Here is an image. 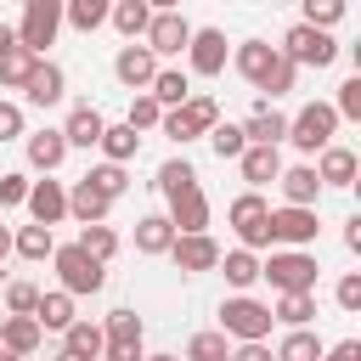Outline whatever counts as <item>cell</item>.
<instances>
[{
    "label": "cell",
    "instance_id": "54",
    "mask_svg": "<svg viewBox=\"0 0 361 361\" xmlns=\"http://www.w3.org/2000/svg\"><path fill=\"white\" fill-rule=\"evenodd\" d=\"M11 259V226H0V265Z\"/></svg>",
    "mask_w": 361,
    "mask_h": 361
},
{
    "label": "cell",
    "instance_id": "42",
    "mask_svg": "<svg viewBox=\"0 0 361 361\" xmlns=\"http://www.w3.org/2000/svg\"><path fill=\"white\" fill-rule=\"evenodd\" d=\"M135 130H158V118H164V102L152 96V90H130V113H124Z\"/></svg>",
    "mask_w": 361,
    "mask_h": 361
},
{
    "label": "cell",
    "instance_id": "10",
    "mask_svg": "<svg viewBox=\"0 0 361 361\" xmlns=\"http://www.w3.org/2000/svg\"><path fill=\"white\" fill-rule=\"evenodd\" d=\"M265 197H259V186H248L243 197H231V209H226V220H231V231H237V243L243 248H271V231H265Z\"/></svg>",
    "mask_w": 361,
    "mask_h": 361
},
{
    "label": "cell",
    "instance_id": "37",
    "mask_svg": "<svg viewBox=\"0 0 361 361\" xmlns=\"http://www.w3.org/2000/svg\"><path fill=\"white\" fill-rule=\"evenodd\" d=\"M51 248H56V237H51V226H17L11 231V254H23V259H51Z\"/></svg>",
    "mask_w": 361,
    "mask_h": 361
},
{
    "label": "cell",
    "instance_id": "13",
    "mask_svg": "<svg viewBox=\"0 0 361 361\" xmlns=\"http://www.w3.org/2000/svg\"><path fill=\"white\" fill-rule=\"evenodd\" d=\"M147 45H152V56L164 62V56H180L186 51V39H192V23L180 17V6H169V11H152V23H147V34H141Z\"/></svg>",
    "mask_w": 361,
    "mask_h": 361
},
{
    "label": "cell",
    "instance_id": "45",
    "mask_svg": "<svg viewBox=\"0 0 361 361\" xmlns=\"http://www.w3.org/2000/svg\"><path fill=\"white\" fill-rule=\"evenodd\" d=\"M333 299H338V310H344V316H355V310H361V271H344V276H338V288H333Z\"/></svg>",
    "mask_w": 361,
    "mask_h": 361
},
{
    "label": "cell",
    "instance_id": "36",
    "mask_svg": "<svg viewBox=\"0 0 361 361\" xmlns=\"http://www.w3.org/2000/svg\"><path fill=\"white\" fill-rule=\"evenodd\" d=\"M147 90H152L164 107H175V102H186V96H192V73H186V68H158V73L147 79Z\"/></svg>",
    "mask_w": 361,
    "mask_h": 361
},
{
    "label": "cell",
    "instance_id": "47",
    "mask_svg": "<svg viewBox=\"0 0 361 361\" xmlns=\"http://www.w3.org/2000/svg\"><path fill=\"white\" fill-rule=\"evenodd\" d=\"M333 113H338V118H361V73L338 85V102H333Z\"/></svg>",
    "mask_w": 361,
    "mask_h": 361
},
{
    "label": "cell",
    "instance_id": "23",
    "mask_svg": "<svg viewBox=\"0 0 361 361\" xmlns=\"http://www.w3.org/2000/svg\"><path fill=\"white\" fill-rule=\"evenodd\" d=\"M102 124H107V118H102V107L79 102V107H68V118H62V135H68V147H85V152H90V147L102 141Z\"/></svg>",
    "mask_w": 361,
    "mask_h": 361
},
{
    "label": "cell",
    "instance_id": "51",
    "mask_svg": "<svg viewBox=\"0 0 361 361\" xmlns=\"http://www.w3.org/2000/svg\"><path fill=\"white\" fill-rule=\"evenodd\" d=\"M322 355H333V361H355V355H361V338H338V344L322 350Z\"/></svg>",
    "mask_w": 361,
    "mask_h": 361
},
{
    "label": "cell",
    "instance_id": "25",
    "mask_svg": "<svg viewBox=\"0 0 361 361\" xmlns=\"http://www.w3.org/2000/svg\"><path fill=\"white\" fill-rule=\"evenodd\" d=\"M271 316H276L282 327H305V322H316V288H282L276 305H271Z\"/></svg>",
    "mask_w": 361,
    "mask_h": 361
},
{
    "label": "cell",
    "instance_id": "26",
    "mask_svg": "<svg viewBox=\"0 0 361 361\" xmlns=\"http://www.w3.org/2000/svg\"><path fill=\"white\" fill-rule=\"evenodd\" d=\"M243 135H248V141H271V147H282V135H288V113H276L271 102H254V113L243 118Z\"/></svg>",
    "mask_w": 361,
    "mask_h": 361
},
{
    "label": "cell",
    "instance_id": "18",
    "mask_svg": "<svg viewBox=\"0 0 361 361\" xmlns=\"http://www.w3.org/2000/svg\"><path fill=\"white\" fill-rule=\"evenodd\" d=\"M113 73H118V85H124V90H147V79L158 73V56H152V45H147V39H141V45L130 39V45L113 56Z\"/></svg>",
    "mask_w": 361,
    "mask_h": 361
},
{
    "label": "cell",
    "instance_id": "27",
    "mask_svg": "<svg viewBox=\"0 0 361 361\" xmlns=\"http://www.w3.org/2000/svg\"><path fill=\"white\" fill-rule=\"evenodd\" d=\"M107 209H113V197L102 192V186H90L85 175L73 180V192H68V214L85 226V220H107Z\"/></svg>",
    "mask_w": 361,
    "mask_h": 361
},
{
    "label": "cell",
    "instance_id": "21",
    "mask_svg": "<svg viewBox=\"0 0 361 361\" xmlns=\"http://www.w3.org/2000/svg\"><path fill=\"white\" fill-rule=\"evenodd\" d=\"M276 186H282V203H322V175L316 164H293V169H276Z\"/></svg>",
    "mask_w": 361,
    "mask_h": 361
},
{
    "label": "cell",
    "instance_id": "30",
    "mask_svg": "<svg viewBox=\"0 0 361 361\" xmlns=\"http://www.w3.org/2000/svg\"><path fill=\"white\" fill-rule=\"evenodd\" d=\"M96 147H102V158L130 164V158L141 152V130H135L130 118H124V124H102V141H96Z\"/></svg>",
    "mask_w": 361,
    "mask_h": 361
},
{
    "label": "cell",
    "instance_id": "8",
    "mask_svg": "<svg viewBox=\"0 0 361 361\" xmlns=\"http://www.w3.org/2000/svg\"><path fill=\"white\" fill-rule=\"evenodd\" d=\"M164 203H169L164 214L175 220V231H209V192L197 186V175L164 186Z\"/></svg>",
    "mask_w": 361,
    "mask_h": 361
},
{
    "label": "cell",
    "instance_id": "35",
    "mask_svg": "<svg viewBox=\"0 0 361 361\" xmlns=\"http://www.w3.org/2000/svg\"><path fill=\"white\" fill-rule=\"evenodd\" d=\"M293 85H299V62L276 51V56H271V68H265V79H259L254 90H265V102H276V96H288Z\"/></svg>",
    "mask_w": 361,
    "mask_h": 361
},
{
    "label": "cell",
    "instance_id": "20",
    "mask_svg": "<svg viewBox=\"0 0 361 361\" xmlns=\"http://www.w3.org/2000/svg\"><path fill=\"white\" fill-rule=\"evenodd\" d=\"M355 169H361V158H355L350 147H338V141H327V147L316 152V175H322V186L350 192V186H355Z\"/></svg>",
    "mask_w": 361,
    "mask_h": 361
},
{
    "label": "cell",
    "instance_id": "16",
    "mask_svg": "<svg viewBox=\"0 0 361 361\" xmlns=\"http://www.w3.org/2000/svg\"><path fill=\"white\" fill-rule=\"evenodd\" d=\"M23 209L39 220V226H62L68 220V186L62 180H28V197H23Z\"/></svg>",
    "mask_w": 361,
    "mask_h": 361
},
{
    "label": "cell",
    "instance_id": "22",
    "mask_svg": "<svg viewBox=\"0 0 361 361\" xmlns=\"http://www.w3.org/2000/svg\"><path fill=\"white\" fill-rule=\"evenodd\" d=\"M0 338H6L11 355H34V350L45 344V327L34 322V310H11V316L0 322Z\"/></svg>",
    "mask_w": 361,
    "mask_h": 361
},
{
    "label": "cell",
    "instance_id": "34",
    "mask_svg": "<svg viewBox=\"0 0 361 361\" xmlns=\"http://www.w3.org/2000/svg\"><path fill=\"white\" fill-rule=\"evenodd\" d=\"M107 11H113V0H62V23L79 34H96L107 23Z\"/></svg>",
    "mask_w": 361,
    "mask_h": 361
},
{
    "label": "cell",
    "instance_id": "55",
    "mask_svg": "<svg viewBox=\"0 0 361 361\" xmlns=\"http://www.w3.org/2000/svg\"><path fill=\"white\" fill-rule=\"evenodd\" d=\"M147 6H152V11H169V6H180V0H147Z\"/></svg>",
    "mask_w": 361,
    "mask_h": 361
},
{
    "label": "cell",
    "instance_id": "50",
    "mask_svg": "<svg viewBox=\"0 0 361 361\" xmlns=\"http://www.w3.org/2000/svg\"><path fill=\"white\" fill-rule=\"evenodd\" d=\"M34 299H39V288H34V282H23V276H11V282H6V310H34Z\"/></svg>",
    "mask_w": 361,
    "mask_h": 361
},
{
    "label": "cell",
    "instance_id": "32",
    "mask_svg": "<svg viewBox=\"0 0 361 361\" xmlns=\"http://www.w3.org/2000/svg\"><path fill=\"white\" fill-rule=\"evenodd\" d=\"M34 322H39L45 333H62V327L73 322V293H68V288L39 293V299H34Z\"/></svg>",
    "mask_w": 361,
    "mask_h": 361
},
{
    "label": "cell",
    "instance_id": "17",
    "mask_svg": "<svg viewBox=\"0 0 361 361\" xmlns=\"http://www.w3.org/2000/svg\"><path fill=\"white\" fill-rule=\"evenodd\" d=\"M23 152H28V169L56 175L62 158H68L73 147H68V135H62V124H56V130H34V135H23Z\"/></svg>",
    "mask_w": 361,
    "mask_h": 361
},
{
    "label": "cell",
    "instance_id": "19",
    "mask_svg": "<svg viewBox=\"0 0 361 361\" xmlns=\"http://www.w3.org/2000/svg\"><path fill=\"white\" fill-rule=\"evenodd\" d=\"M231 164L243 169V180H248V186H271V180H276V169H282V152H276L271 141H248Z\"/></svg>",
    "mask_w": 361,
    "mask_h": 361
},
{
    "label": "cell",
    "instance_id": "5",
    "mask_svg": "<svg viewBox=\"0 0 361 361\" xmlns=\"http://www.w3.org/2000/svg\"><path fill=\"white\" fill-rule=\"evenodd\" d=\"M271 327H276L271 305L248 299V288H237L231 299H220V333L226 338H271Z\"/></svg>",
    "mask_w": 361,
    "mask_h": 361
},
{
    "label": "cell",
    "instance_id": "56",
    "mask_svg": "<svg viewBox=\"0 0 361 361\" xmlns=\"http://www.w3.org/2000/svg\"><path fill=\"white\" fill-rule=\"evenodd\" d=\"M0 361H11V350H6V338H0Z\"/></svg>",
    "mask_w": 361,
    "mask_h": 361
},
{
    "label": "cell",
    "instance_id": "43",
    "mask_svg": "<svg viewBox=\"0 0 361 361\" xmlns=\"http://www.w3.org/2000/svg\"><path fill=\"white\" fill-rule=\"evenodd\" d=\"M85 180H90V186H102V192L118 203V197H124V186H130V169H124V164H113V158H102V164H96Z\"/></svg>",
    "mask_w": 361,
    "mask_h": 361
},
{
    "label": "cell",
    "instance_id": "24",
    "mask_svg": "<svg viewBox=\"0 0 361 361\" xmlns=\"http://www.w3.org/2000/svg\"><path fill=\"white\" fill-rule=\"evenodd\" d=\"M102 344H107V338H102V327H96V322H85V316H73V322L62 327V355H68V361H96V355H102Z\"/></svg>",
    "mask_w": 361,
    "mask_h": 361
},
{
    "label": "cell",
    "instance_id": "41",
    "mask_svg": "<svg viewBox=\"0 0 361 361\" xmlns=\"http://www.w3.org/2000/svg\"><path fill=\"white\" fill-rule=\"evenodd\" d=\"M73 243H79V248H90L96 259H113V254H118V231H113L107 220H85Z\"/></svg>",
    "mask_w": 361,
    "mask_h": 361
},
{
    "label": "cell",
    "instance_id": "38",
    "mask_svg": "<svg viewBox=\"0 0 361 361\" xmlns=\"http://www.w3.org/2000/svg\"><path fill=\"white\" fill-rule=\"evenodd\" d=\"M322 350H327V344H322V338L310 333V322H305V327H288V338L276 344V361H322Z\"/></svg>",
    "mask_w": 361,
    "mask_h": 361
},
{
    "label": "cell",
    "instance_id": "53",
    "mask_svg": "<svg viewBox=\"0 0 361 361\" xmlns=\"http://www.w3.org/2000/svg\"><path fill=\"white\" fill-rule=\"evenodd\" d=\"M6 45H17V28H11L6 17H0V51H6Z\"/></svg>",
    "mask_w": 361,
    "mask_h": 361
},
{
    "label": "cell",
    "instance_id": "4",
    "mask_svg": "<svg viewBox=\"0 0 361 361\" xmlns=\"http://www.w3.org/2000/svg\"><path fill=\"white\" fill-rule=\"evenodd\" d=\"M338 124H344V118L333 113V102H305V107L288 118V135H282V141H293L299 152H310V158H316V152L338 135Z\"/></svg>",
    "mask_w": 361,
    "mask_h": 361
},
{
    "label": "cell",
    "instance_id": "46",
    "mask_svg": "<svg viewBox=\"0 0 361 361\" xmlns=\"http://www.w3.org/2000/svg\"><path fill=\"white\" fill-rule=\"evenodd\" d=\"M305 23L338 28V23H344V0H305Z\"/></svg>",
    "mask_w": 361,
    "mask_h": 361
},
{
    "label": "cell",
    "instance_id": "11",
    "mask_svg": "<svg viewBox=\"0 0 361 361\" xmlns=\"http://www.w3.org/2000/svg\"><path fill=\"white\" fill-rule=\"evenodd\" d=\"M102 355L107 361H141V344H147V327H141V316L135 310H113L107 322H102Z\"/></svg>",
    "mask_w": 361,
    "mask_h": 361
},
{
    "label": "cell",
    "instance_id": "2",
    "mask_svg": "<svg viewBox=\"0 0 361 361\" xmlns=\"http://www.w3.org/2000/svg\"><path fill=\"white\" fill-rule=\"evenodd\" d=\"M282 56H293L299 68H333L338 62V39H333V28H322V23H293L288 34H282V45H276Z\"/></svg>",
    "mask_w": 361,
    "mask_h": 361
},
{
    "label": "cell",
    "instance_id": "39",
    "mask_svg": "<svg viewBox=\"0 0 361 361\" xmlns=\"http://www.w3.org/2000/svg\"><path fill=\"white\" fill-rule=\"evenodd\" d=\"M34 62H39V51H28V45H6V51H0V90H23V79H28Z\"/></svg>",
    "mask_w": 361,
    "mask_h": 361
},
{
    "label": "cell",
    "instance_id": "44",
    "mask_svg": "<svg viewBox=\"0 0 361 361\" xmlns=\"http://www.w3.org/2000/svg\"><path fill=\"white\" fill-rule=\"evenodd\" d=\"M186 355H192V361H226V355H231V338H226V333H192V338H186Z\"/></svg>",
    "mask_w": 361,
    "mask_h": 361
},
{
    "label": "cell",
    "instance_id": "33",
    "mask_svg": "<svg viewBox=\"0 0 361 361\" xmlns=\"http://www.w3.org/2000/svg\"><path fill=\"white\" fill-rule=\"evenodd\" d=\"M107 23H113L124 39H141V34H147V23H152V6H147V0H113Z\"/></svg>",
    "mask_w": 361,
    "mask_h": 361
},
{
    "label": "cell",
    "instance_id": "40",
    "mask_svg": "<svg viewBox=\"0 0 361 361\" xmlns=\"http://www.w3.org/2000/svg\"><path fill=\"white\" fill-rule=\"evenodd\" d=\"M203 135H209V147H214V158H220V164H226V158H237V152L248 147L243 124H231V118H214V124H209Z\"/></svg>",
    "mask_w": 361,
    "mask_h": 361
},
{
    "label": "cell",
    "instance_id": "49",
    "mask_svg": "<svg viewBox=\"0 0 361 361\" xmlns=\"http://www.w3.org/2000/svg\"><path fill=\"white\" fill-rule=\"evenodd\" d=\"M23 135H28V124H23V107L0 96V141H23Z\"/></svg>",
    "mask_w": 361,
    "mask_h": 361
},
{
    "label": "cell",
    "instance_id": "6",
    "mask_svg": "<svg viewBox=\"0 0 361 361\" xmlns=\"http://www.w3.org/2000/svg\"><path fill=\"white\" fill-rule=\"evenodd\" d=\"M265 231H271V248H310L322 220L310 203H282V209H265Z\"/></svg>",
    "mask_w": 361,
    "mask_h": 361
},
{
    "label": "cell",
    "instance_id": "48",
    "mask_svg": "<svg viewBox=\"0 0 361 361\" xmlns=\"http://www.w3.org/2000/svg\"><path fill=\"white\" fill-rule=\"evenodd\" d=\"M23 197H28V175L23 169L0 175V209H23Z\"/></svg>",
    "mask_w": 361,
    "mask_h": 361
},
{
    "label": "cell",
    "instance_id": "7",
    "mask_svg": "<svg viewBox=\"0 0 361 361\" xmlns=\"http://www.w3.org/2000/svg\"><path fill=\"white\" fill-rule=\"evenodd\" d=\"M259 276L282 293V288H316L322 265L310 248H271V259H259Z\"/></svg>",
    "mask_w": 361,
    "mask_h": 361
},
{
    "label": "cell",
    "instance_id": "1",
    "mask_svg": "<svg viewBox=\"0 0 361 361\" xmlns=\"http://www.w3.org/2000/svg\"><path fill=\"white\" fill-rule=\"evenodd\" d=\"M51 265H56V288H68L73 299L107 288V259H96V254L79 248V243H56V248H51Z\"/></svg>",
    "mask_w": 361,
    "mask_h": 361
},
{
    "label": "cell",
    "instance_id": "31",
    "mask_svg": "<svg viewBox=\"0 0 361 361\" xmlns=\"http://www.w3.org/2000/svg\"><path fill=\"white\" fill-rule=\"evenodd\" d=\"M169 243H175L169 214H141L135 220V254H169Z\"/></svg>",
    "mask_w": 361,
    "mask_h": 361
},
{
    "label": "cell",
    "instance_id": "29",
    "mask_svg": "<svg viewBox=\"0 0 361 361\" xmlns=\"http://www.w3.org/2000/svg\"><path fill=\"white\" fill-rule=\"evenodd\" d=\"M271 56H276V45H271V39H243V45L231 51V68H237L248 85H259V79H265V68H271Z\"/></svg>",
    "mask_w": 361,
    "mask_h": 361
},
{
    "label": "cell",
    "instance_id": "52",
    "mask_svg": "<svg viewBox=\"0 0 361 361\" xmlns=\"http://www.w3.org/2000/svg\"><path fill=\"white\" fill-rule=\"evenodd\" d=\"M344 248H350V254H361V214H350V220H344Z\"/></svg>",
    "mask_w": 361,
    "mask_h": 361
},
{
    "label": "cell",
    "instance_id": "15",
    "mask_svg": "<svg viewBox=\"0 0 361 361\" xmlns=\"http://www.w3.org/2000/svg\"><path fill=\"white\" fill-rule=\"evenodd\" d=\"M23 96H28V107H56V102L68 96V73H62L51 56H39V62L28 68V79H23Z\"/></svg>",
    "mask_w": 361,
    "mask_h": 361
},
{
    "label": "cell",
    "instance_id": "28",
    "mask_svg": "<svg viewBox=\"0 0 361 361\" xmlns=\"http://www.w3.org/2000/svg\"><path fill=\"white\" fill-rule=\"evenodd\" d=\"M214 271H226L231 288H254V282H259V248H243V243H237V248H226V254L214 259Z\"/></svg>",
    "mask_w": 361,
    "mask_h": 361
},
{
    "label": "cell",
    "instance_id": "12",
    "mask_svg": "<svg viewBox=\"0 0 361 361\" xmlns=\"http://www.w3.org/2000/svg\"><path fill=\"white\" fill-rule=\"evenodd\" d=\"M169 259H175V271H180V276H203V271H214V259H220V243H214L209 231H175V243H169Z\"/></svg>",
    "mask_w": 361,
    "mask_h": 361
},
{
    "label": "cell",
    "instance_id": "14",
    "mask_svg": "<svg viewBox=\"0 0 361 361\" xmlns=\"http://www.w3.org/2000/svg\"><path fill=\"white\" fill-rule=\"evenodd\" d=\"M180 56H186V68H192L197 79H214V73H226V56H231V51H226V34H220V28H192V39H186Z\"/></svg>",
    "mask_w": 361,
    "mask_h": 361
},
{
    "label": "cell",
    "instance_id": "3",
    "mask_svg": "<svg viewBox=\"0 0 361 361\" xmlns=\"http://www.w3.org/2000/svg\"><path fill=\"white\" fill-rule=\"evenodd\" d=\"M220 118V102L214 96H203V90H192L186 102H175V107H164V118H158V130L175 141V147H186V141H197L209 124Z\"/></svg>",
    "mask_w": 361,
    "mask_h": 361
},
{
    "label": "cell",
    "instance_id": "9",
    "mask_svg": "<svg viewBox=\"0 0 361 361\" xmlns=\"http://www.w3.org/2000/svg\"><path fill=\"white\" fill-rule=\"evenodd\" d=\"M62 34V0H23V23H17V45L28 51H51Z\"/></svg>",
    "mask_w": 361,
    "mask_h": 361
}]
</instances>
